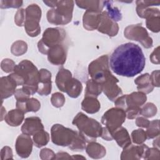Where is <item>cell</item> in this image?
Returning <instances> with one entry per match:
<instances>
[{
	"label": "cell",
	"instance_id": "obj_12",
	"mask_svg": "<svg viewBox=\"0 0 160 160\" xmlns=\"http://www.w3.org/2000/svg\"><path fill=\"white\" fill-rule=\"evenodd\" d=\"M118 24L108 16L106 11H102L100 22L98 28V31L109 36H114L118 34Z\"/></svg>",
	"mask_w": 160,
	"mask_h": 160
},
{
	"label": "cell",
	"instance_id": "obj_8",
	"mask_svg": "<svg viewBox=\"0 0 160 160\" xmlns=\"http://www.w3.org/2000/svg\"><path fill=\"white\" fill-rule=\"evenodd\" d=\"M88 71L92 79L101 84L111 74L109 69L108 56L103 55L91 62L89 65Z\"/></svg>",
	"mask_w": 160,
	"mask_h": 160
},
{
	"label": "cell",
	"instance_id": "obj_9",
	"mask_svg": "<svg viewBox=\"0 0 160 160\" xmlns=\"http://www.w3.org/2000/svg\"><path fill=\"white\" fill-rule=\"evenodd\" d=\"M126 112L120 108H113L108 110L101 118L102 123L112 133L120 128L125 121Z\"/></svg>",
	"mask_w": 160,
	"mask_h": 160
},
{
	"label": "cell",
	"instance_id": "obj_18",
	"mask_svg": "<svg viewBox=\"0 0 160 160\" xmlns=\"http://www.w3.org/2000/svg\"><path fill=\"white\" fill-rule=\"evenodd\" d=\"M148 148V147L146 145L143 144L139 146H134L130 144L124 148L121 159H141V157L144 156Z\"/></svg>",
	"mask_w": 160,
	"mask_h": 160
},
{
	"label": "cell",
	"instance_id": "obj_40",
	"mask_svg": "<svg viewBox=\"0 0 160 160\" xmlns=\"http://www.w3.org/2000/svg\"><path fill=\"white\" fill-rule=\"evenodd\" d=\"M22 3V1H0V7L1 8H18L21 7Z\"/></svg>",
	"mask_w": 160,
	"mask_h": 160
},
{
	"label": "cell",
	"instance_id": "obj_36",
	"mask_svg": "<svg viewBox=\"0 0 160 160\" xmlns=\"http://www.w3.org/2000/svg\"><path fill=\"white\" fill-rule=\"evenodd\" d=\"M157 112V108L156 106L151 103H147L142 108H141V114L147 118H151L154 116Z\"/></svg>",
	"mask_w": 160,
	"mask_h": 160
},
{
	"label": "cell",
	"instance_id": "obj_32",
	"mask_svg": "<svg viewBox=\"0 0 160 160\" xmlns=\"http://www.w3.org/2000/svg\"><path fill=\"white\" fill-rule=\"evenodd\" d=\"M111 1H104V6L107 8V13L108 16L115 22L120 21L121 19L122 16L121 12L116 7H113L111 4Z\"/></svg>",
	"mask_w": 160,
	"mask_h": 160
},
{
	"label": "cell",
	"instance_id": "obj_45",
	"mask_svg": "<svg viewBox=\"0 0 160 160\" xmlns=\"http://www.w3.org/2000/svg\"><path fill=\"white\" fill-rule=\"evenodd\" d=\"M149 123H150V121L143 117H139L136 119V125L139 127H142V128H148Z\"/></svg>",
	"mask_w": 160,
	"mask_h": 160
},
{
	"label": "cell",
	"instance_id": "obj_25",
	"mask_svg": "<svg viewBox=\"0 0 160 160\" xmlns=\"http://www.w3.org/2000/svg\"><path fill=\"white\" fill-rule=\"evenodd\" d=\"M24 112L20 109H12L5 115V121L11 126H18L24 119Z\"/></svg>",
	"mask_w": 160,
	"mask_h": 160
},
{
	"label": "cell",
	"instance_id": "obj_14",
	"mask_svg": "<svg viewBox=\"0 0 160 160\" xmlns=\"http://www.w3.org/2000/svg\"><path fill=\"white\" fill-rule=\"evenodd\" d=\"M32 141L30 136L21 134L19 136L16 142V150L19 156L23 158H28L31 153Z\"/></svg>",
	"mask_w": 160,
	"mask_h": 160
},
{
	"label": "cell",
	"instance_id": "obj_3",
	"mask_svg": "<svg viewBox=\"0 0 160 160\" xmlns=\"http://www.w3.org/2000/svg\"><path fill=\"white\" fill-rule=\"evenodd\" d=\"M51 140L57 146H69L72 151H82L86 148V141L79 132L64 127L61 124H54L51 128Z\"/></svg>",
	"mask_w": 160,
	"mask_h": 160
},
{
	"label": "cell",
	"instance_id": "obj_7",
	"mask_svg": "<svg viewBox=\"0 0 160 160\" xmlns=\"http://www.w3.org/2000/svg\"><path fill=\"white\" fill-rule=\"evenodd\" d=\"M25 12V30L29 36H37L41 32L39 22L41 17V9L38 4H32L26 8Z\"/></svg>",
	"mask_w": 160,
	"mask_h": 160
},
{
	"label": "cell",
	"instance_id": "obj_21",
	"mask_svg": "<svg viewBox=\"0 0 160 160\" xmlns=\"http://www.w3.org/2000/svg\"><path fill=\"white\" fill-rule=\"evenodd\" d=\"M41 107V104L37 99L27 98L21 101H16V108L22 111L24 113L33 111H38Z\"/></svg>",
	"mask_w": 160,
	"mask_h": 160
},
{
	"label": "cell",
	"instance_id": "obj_19",
	"mask_svg": "<svg viewBox=\"0 0 160 160\" xmlns=\"http://www.w3.org/2000/svg\"><path fill=\"white\" fill-rule=\"evenodd\" d=\"M16 81L9 75L1 78V100L8 98L14 94L17 86Z\"/></svg>",
	"mask_w": 160,
	"mask_h": 160
},
{
	"label": "cell",
	"instance_id": "obj_30",
	"mask_svg": "<svg viewBox=\"0 0 160 160\" xmlns=\"http://www.w3.org/2000/svg\"><path fill=\"white\" fill-rule=\"evenodd\" d=\"M49 140V134L44 131V129L41 130L33 135V141L35 146L38 148L46 145Z\"/></svg>",
	"mask_w": 160,
	"mask_h": 160
},
{
	"label": "cell",
	"instance_id": "obj_29",
	"mask_svg": "<svg viewBox=\"0 0 160 160\" xmlns=\"http://www.w3.org/2000/svg\"><path fill=\"white\" fill-rule=\"evenodd\" d=\"M102 86L100 84L93 79H89L86 82L85 89V96H92L96 98L102 92Z\"/></svg>",
	"mask_w": 160,
	"mask_h": 160
},
{
	"label": "cell",
	"instance_id": "obj_24",
	"mask_svg": "<svg viewBox=\"0 0 160 160\" xmlns=\"http://www.w3.org/2000/svg\"><path fill=\"white\" fill-rule=\"evenodd\" d=\"M134 82L138 86V91H142L144 93H149L154 89V86L151 82L150 75L148 73L142 74L138 77L135 79Z\"/></svg>",
	"mask_w": 160,
	"mask_h": 160
},
{
	"label": "cell",
	"instance_id": "obj_47",
	"mask_svg": "<svg viewBox=\"0 0 160 160\" xmlns=\"http://www.w3.org/2000/svg\"><path fill=\"white\" fill-rule=\"evenodd\" d=\"M159 47H157L154 51L152 52V54L150 56V59L152 63L154 64H159Z\"/></svg>",
	"mask_w": 160,
	"mask_h": 160
},
{
	"label": "cell",
	"instance_id": "obj_5",
	"mask_svg": "<svg viewBox=\"0 0 160 160\" xmlns=\"http://www.w3.org/2000/svg\"><path fill=\"white\" fill-rule=\"evenodd\" d=\"M74 3L73 1H58L56 8L49 10L47 12L48 22L56 25L69 22L72 16Z\"/></svg>",
	"mask_w": 160,
	"mask_h": 160
},
{
	"label": "cell",
	"instance_id": "obj_23",
	"mask_svg": "<svg viewBox=\"0 0 160 160\" xmlns=\"http://www.w3.org/2000/svg\"><path fill=\"white\" fill-rule=\"evenodd\" d=\"M112 138L121 148H124L131 144V139L128 132L123 127L121 126L114 131L112 133Z\"/></svg>",
	"mask_w": 160,
	"mask_h": 160
},
{
	"label": "cell",
	"instance_id": "obj_33",
	"mask_svg": "<svg viewBox=\"0 0 160 160\" xmlns=\"http://www.w3.org/2000/svg\"><path fill=\"white\" fill-rule=\"evenodd\" d=\"M28 49L26 42L22 41H17L11 46V52L15 56H21L24 54Z\"/></svg>",
	"mask_w": 160,
	"mask_h": 160
},
{
	"label": "cell",
	"instance_id": "obj_46",
	"mask_svg": "<svg viewBox=\"0 0 160 160\" xmlns=\"http://www.w3.org/2000/svg\"><path fill=\"white\" fill-rule=\"evenodd\" d=\"M44 158H43V159H54L53 157H51V156H54L56 154H54V153L53 152V151L51 150V149H48V148H44V149H42L41 150V151L40 152V156L41 157L42 156H45Z\"/></svg>",
	"mask_w": 160,
	"mask_h": 160
},
{
	"label": "cell",
	"instance_id": "obj_28",
	"mask_svg": "<svg viewBox=\"0 0 160 160\" xmlns=\"http://www.w3.org/2000/svg\"><path fill=\"white\" fill-rule=\"evenodd\" d=\"M86 149L89 156L94 159L101 158L106 154V149L101 144L94 141L89 142Z\"/></svg>",
	"mask_w": 160,
	"mask_h": 160
},
{
	"label": "cell",
	"instance_id": "obj_35",
	"mask_svg": "<svg viewBox=\"0 0 160 160\" xmlns=\"http://www.w3.org/2000/svg\"><path fill=\"white\" fill-rule=\"evenodd\" d=\"M131 137L133 142L137 144H142L147 138L146 132L142 129L133 131L131 133Z\"/></svg>",
	"mask_w": 160,
	"mask_h": 160
},
{
	"label": "cell",
	"instance_id": "obj_4",
	"mask_svg": "<svg viewBox=\"0 0 160 160\" xmlns=\"http://www.w3.org/2000/svg\"><path fill=\"white\" fill-rule=\"evenodd\" d=\"M79 130V133L86 142L94 141L101 136L102 127L96 120L88 118L82 112H79L72 121Z\"/></svg>",
	"mask_w": 160,
	"mask_h": 160
},
{
	"label": "cell",
	"instance_id": "obj_48",
	"mask_svg": "<svg viewBox=\"0 0 160 160\" xmlns=\"http://www.w3.org/2000/svg\"><path fill=\"white\" fill-rule=\"evenodd\" d=\"M44 3H45L48 6L55 8L57 4L58 1H44Z\"/></svg>",
	"mask_w": 160,
	"mask_h": 160
},
{
	"label": "cell",
	"instance_id": "obj_27",
	"mask_svg": "<svg viewBox=\"0 0 160 160\" xmlns=\"http://www.w3.org/2000/svg\"><path fill=\"white\" fill-rule=\"evenodd\" d=\"M100 107V103L95 97L85 96L81 103V108L89 114L97 112Z\"/></svg>",
	"mask_w": 160,
	"mask_h": 160
},
{
	"label": "cell",
	"instance_id": "obj_20",
	"mask_svg": "<svg viewBox=\"0 0 160 160\" xmlns=\"http://www.w3.org/2000/svg\"><path fill=\"white\" fill-rule=\"evenodd\" d=\"M101 12L86 11L83 16L84 28L89 31L98 29L100 22Z\"/></svg>",
	"mask_w": 160,
	"mask_h": 160
},
{
	"label": "cell",
	"instance_id": "obj_17",
	"mask_svg": "<svg viewBox=\"0 0 160 160\" xmlns=\"http://www.w3.org/2000/svg\"><path fill=\"white\" fill-rule=\"evenodd\" d=\"M44 129L41 119L38 117H29L25 119L22 126L21 131L28 136L34 135L37 132Z\"/></svg>",
	"mask_w": 160,
	"mask_h": 160
},
{
	"label": "cell",
	"instance_id": "obj_31",
	"mask_svg": "<svg viewBox=\"0 0 160 160\" xmlns=\"http://www.w3.org/2000/svg\"><path fill=\"white\" fill-rule=\"evenodd\" d=\"M159 14H153L146 18L147 28L154 32H158L160 29Z\"/></svg>",
	"mask_w": 160,
	"mask_h": 160
},
{
	"label": "cell",
	"instance_id": "obj_10",
	"mask_svg": "<svg viewBox=\"0 0 160 160\" xmlns=\"http://www.w3.org/2000/svg\"><path fill=\"white\" fill-rule=\"evenodd\" d=\"M124 34L126 38L141 42L146 48L152 46V38L148 36L146 29L140 24L128 26L125 28Z\"/></svg>",
	"mask_w": 160,
	"mask_h": 160
},
{
	"label": "cell",
	"instance_id": "obj_6",
	"mask_svg": "<svg viewBox=\"0 0 160 160\" xmlns=\"http://www.w3.org/2000/svg\"><path fill=\"white\" fill-rule=\"evenodd\" d=\"M66 36L64 29L61 28H48L43 33L42 39L38 42L39 51L44 54L51 48L61 44Z\"/></svg>",
	"mask_w": 160,
	"mask_h": 160
},
{
	"label": "cell",
	"instance_id": "obj_11",
	"mask_svg": "<svg viewBox=\"0 0 160 160\" xmlns=\"http://www.w3.org/2000/svg\"><path fill=\"white\" fill-rule=\"evenodd\" d=\"M118 82V79L111 74L101 84L102 91L112 101H115L122 95L121 89L117 84Z\"/></svg>",
	"mask_w": 160,
	"mask_h": 160
},
{
	"label": "cell",
	"instance_id": "obj_15",
	"mask_svg": "<svg viewBox=\"0 0 160 160\" xmlns=\"http://www.w3.org/2000/svg\"><path fill=\"white\" fill-rule=\"evenodd\" d=\"M71 72L64 68L59 69L56 77V83L59 90L68 92L74 82Z\"/></svg>",
	"mask_w": 160,
	"mask_h": 160
},
{
	"label": "cell",
	"instance_id": "obj_37",
	"mask_svg": "<svg viewBox=\"0 0 160 160\" xmlns=\"http://www.w3.org/2000/svg\"><path fill=\"white\" fill-rule=\"evenodd\" d=\"M52 104L56 108L62 107L65 102V98L64 95L60 92L54 93L51 98Z\"/></svg>",
	"mask_w": 160,
	"mask_h": 160
},
{
	"label": "cell",
	"instance_id": "obj_44",
	"mask_svg": "<svg viewBox=\"0 0 160 160\" xmlns=\"http://www.w3.org/2000/svg\"><path fill=\"white\" fill-rule=\"evenodd\" d=\"M1 157L4 155V157L2 159H12V149L8 147V146H5L4 147L1 151Z\"/></svg>",
	"mask_w": 160,
	"mask_h": 160
},
{
	"label": "cell",
	"instance_id": "obj_26",
	"mask_svg": "<svg viewBox=\"0 0 160 160\" xmlns=\"http://www.w3.org/2000/svg\"><path fill=\"white\" fill-rule=\"evenodd\" d=\"M77 6L86 11L101 12L104 6V1H76Z\"/></svg>",
	"mask_w": 160,
	"mask_h": 160
},
{
	"label": "cell",
	"instance_id": "obj_39",
	"mask_svg": "<svg viewBox=\"0 0 160 160\" xmlns=\"http://www.w3.org/2000/svg\"><path fill=\"white\" fill-rule=\"evenodd\" d=\"M125 112L128 119H132L141 114V108L137 106L128 107L126 109Z\"/></svg>",
	"mask_w": 160,
	"mask_h": 160
},
{
	"label": "cell",
	"instance_id": "obj_42",
	"mask_svg": "<svg viewBox=\"0 0 160 160\" xmlns=\"http://www.w3.org/2000/svg\"><path fill=\"white\" fill-rule=\"evenodd\" d=\"M159 71H154L152 72L150 75V80L152 85L153 86L159 87Z\"/></svg>",
	"mask_w": 160,
	"mask_h": 160
},
{
	"label": "cell",
	"instance_id": "obj_38",
	"mask_svg": "<svg viewBox=\"0 0 160 160\" xmlns=\"http://www.w3.org/2000/svg\"><path fill=\"white\" fill-rule=\"evenodd\" d=\"M16 64L14 62L9 59H4L2 61L1 64V69L5 72H11L14 71Z\"/></svg>",
	"mask_w": 160,
	"mask_h": 160
},
{
	"label": "cell",
	"instance_id": "obj_41",
	"mask_svg": "<svg viewBox=\"0 0 160 160\" xmlns=\"http://www.w3.org/2000/svg\"><path fill=\"white\" fill-rule=\"evenodd\" d=\"M25 19H26L25 10L24 9H19L17 11L14 17L15 23L18 26H22V25H24Z\"/></svg>",
	"mask_w": 160,
	"mask_h": 160
},
{
	"label": "cell",
	"instance_id": "obj_2",
	"mask_svg": "<svg viewBox=\"0 0 160 160\" xmlns=\"http://www.w3.org/2000/svg\"><path fill=\"white\" fill-rule=\"evenodd\" d=\"M9 76L30 95L38 91L39 73L32 62L26 59L22 61L16 65L13 73Z\"/></svg>",
	"mask_w": 160,
	"mask_h": 160
},
{
	"label": "cell",
	"instance_id": "obj_34",
	"mask_svg": "<svg viewBox=\"0 0 160 160\" xmlns=\"http://www.w3.org/2000/svg\"><path fill=\"white\" fill-rule=\"evenodd\" d=\"M146 136L149 139H152L156 136H159V120L156 119L152 121H151L148 129L146 132Z\"/></svg>",
	"mask_w": 160,
	"mask_h": 160
},
{
	"label": "cell",
	"instance_id": "obj_13",
	"mask_svg": "<svg viewBox=\"0 0 160 160\" xmlns=\"http://www.w3.org/2000/svg\"><path fill=\"white\" fill-rule=\"evenodd\" d=\"M66 48L62 43L49 49L47 54L48 61L54 65L63 64L66 59Z\"/></svg>",
	"mask_w": 160,
	"mask_h": 160
},
{
	"label": "cell",
	"instance_id": "obj_1",
	"mask_svg": "<svg viewBox=\"0 0 160 160\" xmlns=\"http://www.w3.org/2000/svg\"><path fill=\"white\" fill-rule=\"evenodd\" d=\"M146 59L141 48L132 42H126L117 47L111 54L109 65L116 74L133 77L141 72Z\"/></svg>",
	"mask_w": 160,
	"mask_h": 160
},
{
	"label": "cell",
	"instance_id": "obj_43",
	"mask_svg": "<svg viewBox=\"0 0 160 160\" xmlns=\"http://www.w3.org/2000/svg\"><path fill=\"white\" fill-rule=\"evenodd\" d=\"M160 4L159 1H137L136 4L143 7H151L153 6H158Z\"/></svg>",
	"mask_w": 160,
	"mask_h": 160
},
{
	"label": "cell",
	"instance_id": "obj_22",
	"mask_svg": "<svg viewBox=\"0 0 160 160\" xmlns=\"http://www.w3.org/2000/svg\"><path fill=\"white\" fill-rule=\"evenodd\" d=\"M146 96L142 92H134L126 95V105L127 107L141 106L146 101Z\"/></svg>",
	"mask_w": 160,
	"mask_h": 160
},
{
	"label": "cell",
	"instance_id": "obj_16",
	"mask_svg": "<svg viewBox=\"0 0 160 160\" xmlns=\"http://www.w3.org/2000/svg\"><path fill=\"white\" fill-rule=\"evenodd\" d=\"M39 73V78L37 92L41 96H47L51 91V74L46 69H40Z\"/></svg>",
	"mask_w": 160,
	"mask_h": 160
}]
</instances>
